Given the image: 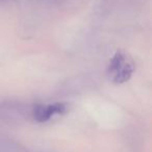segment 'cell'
I'll use <instances>...</instances> for the list:
<instances>
[{
  "mask_svg": "<svg viewBox=\"0 0 152 152\" xmlns=\"http://www.w3.org/2000/svg\"><path fill=\"white\" fill-rule=\"evenodd\" d=\"M67 105L65 103L40 104L32 110V117L38 122H46L54 115H61L67 112Z\"/></svg>",
  "mask_w": 152,
  "mask_h": 152,
  "instance_id": "7a4b0ae2",
  "label": "cell"
},
{
  "mask_svg": "<svg viewBox=\"0 0 152 152\" xmlns=\"http://www.w3.org/2000/svg\"><path fill=\"white\" fill-rule=\"evenodd\" d=\"M134 70L132 58L123 51H117L107 66L108 79L116 85H122L130 79Z\"/></svg>",
  "mask_w": 152,
  "mask_h": 152,
  "instance_id": "6da1fadb",
  "label": "cell"
}]
</instances>
